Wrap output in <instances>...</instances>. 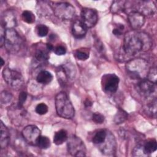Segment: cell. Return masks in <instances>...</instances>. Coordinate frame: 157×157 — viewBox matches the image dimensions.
Returning a JSON list of instances; mask_svg holds the SVG:
<instances>
[{"label": "cell", "instance_id": "cell-1", "mask_svg": "<svg viewBox=\"0 0 157 157\" xmlns=\"http://www.w3.org/2000/svg\"><path fill=\"white\" fill-rule=\"evenodd\" d=\"M151 45V39L147 34L133 30L126 33L123 49L126 55L132 56L142 51L148 50Z\"/></svg>", "mask_w": 157, "mask_h": 157}, {"label": "cell", "instance_id": "cell-2", "mask_svg": "<svg viewBox=\"0 0 157 157\" xmlns=\"http://www.w3.org/2000/svg\"><path fill=\"white\" fill-rule=\"evenodd\" d=\"M128 75L134 79H145L150 70L148 63L142 58L129 61L126 64Z\"/></svg>", "mask_w": 157, "mask_h": 157}, {"label": "cell", "instance_id": "cell-3", "mask_svg": "<svg viewBox=\"0 0 157 157\" xmlns=\"http://www.w3.org/2000/svg\"><path fill=\"white\" fill-rule=\"evenodd\" d=\"M55 107L57 114L63 118L70 119L74 116V106L65 92L61 91L56 94Z\"/></svg>", "mask_w": 157, "mask_h": 157}, {"label": "cell", "instance_id": "cell-4", "mask_svg": "<svg viewBox=\"0 0 157 157\" xmlns=\"http://www.w3.org/2000/svg\"><path fill=\"white\" fill-rule=\"evenodd\" d=\"M22 42L20 35L13 28L6 30L4 45L9 53H17L21 48Z\"/></svg>", "mask_w": 157, "mask_h": 157}, {"label": "cell", "instance_id": "cell-5", "mask_svg": "<svg viewBox=\"0 0 157 157\" xmlns=\"http://www.w3.org/2000/svg\"><path fill=\"white\" fill-rule=\"evenodd\" d=\"M55 15L63 20H70L75 15V10L74 6L68 2H59L54 4L52 7Z\"/></svg>", "mask_w": 157, "mask_h": 157}, {"label": "cell", "instance_id": "cell-6", "mask_svg": "<svg viewBox=\"0 0 157 157\" xmlns=\"http://www.w3.org/2000/svg\"><path fill=\"white\" fill-rule=\"evenodd\" d=\"M2 77L5 82L15 90H20L24 85L23 76L17 71L6 67L2 71Z\"/></svg>", "mask_w": 157, "mask_h": 157}, {"label": "cell", "instance_id": "cell-7", "mask_svg": "<svg viewBox=\"0 0 157 157\" xmlns=\"http://www.w3.org/2000/svg\"><path fill=\"white\" fill-rule=\"evenodd\" d=\"M67 151L73 156H86V148L82 139L72 135L67 139Z\"/></svg>", "mask_w": 157, "mask_h": 157}, {"label": "cell", "instance_id": "cell-8", "mask_svg": "<svg viewBox=\"0 0 157 157\" xmlns=\"http://www.w3.org/2000/svg\"><path fill=\"white\" fill-rule=\"evenodd\" d=\"M137 90L140 94L145 99H156V83L148 80L143 79L137 85Z\"/></svg>", "mask_w": 157, "mask_h": 157}, {"label": "cell", "instance_id": "cell-9", "mask_svg": "<svg viewBox=\"0 0 157 157\" xmlns=\"http://www.w3.org/2000/svg\"><path fill=\"white\" fill-rule=\"evenodd\" d=\"M120 79L114 74H108L102 76L101 83L102 90L107 93H114L117 91Z\"/></svg>", "mask_w": 157, "mask_h": 157}, {"label": "cell", "instance_id": "cell-10", "mask_svg": "<svg viewBox=\"0 0 157 157\" xmlns=\"http://www.w3.org/2000/svg\"><path fill=\"white\" fill-rule=\"evenodd\" d=\"M22 136L29 144L36 145L39 137L41 136L40 130L35 125L26 126L22 131Z\"/></svg>", "mask_w": 157, "mask_h": 157}, {"label": "cell", "instance_id": "cell-11", "mask_svg": "<svg viewBox=\"0 0 157 157\" xmlns=\"http://www.w3.org/2000/svg\"><path fill=\"white\" fill-rule=\"evenodd\" d=\"M82 21L87 28H91L94 26L98 20V17L96 11L90 8H84L81 12Z\"/></svg>", "mask_w": 157, "mask_h": 157}, {"label": "cell", "instance_id": "cell-12", "mask_svg": "<svg viewBox=\"0 0 157 157\" xmlns=\"http://www.w3.org/2000/svg\"><path fill=\"white\" fill-rule=\"evenodd\" d=\"M128 21L134 30H137L142 28L145 23V17L142 13L132 11L128 15Z\"/></svg>", "mask_w": 157, "mask_h": 157}, {"label": "cell", "instance_id": "cell-13", "mask_svg": "<svg viewBox=\"0 0 157 157\" xmlns=\"http://www.w3.org/2000/svg\"><path fill=\"white\" fill-rule=\"evenodd\" d=\"M133 11L138 12L143 15H153L156 11V7L151 1H139L136 6V10Z\"/></svg>", "mask_w": 157, "mask_h": 157}, {"label": "cell", "instance_id": "cell-14", "mask_svg": "<svg viewBox=\"0 0 157 157\" xmlns=\"http://www.w3.org/2000/svg\"><path fill=\"white\" fill-rule=\"evenodd\" d=\"M99 145L100 146V149L102 153L107 155L113 153L115 149V141L112 134L107 132V135L105 141Z\"/></svg>", "mask_w": 157, "mask_h": 157}, {"label": "cell", "instance_id": "cell-15", "mask_svg": "<svg viewBox=\"0 0 157 157\" xmlns=\"http://www.w3.org/2000/svg\"><path fill=\"white\" fill-rule=\"evenodd\" d=\"M2 26L6 29L13 28L17 24L16 18L11 10H7L2 15L1 20Z\"/></svg>", "mask_w": 157, "mask_h": 157}, {"label": "cell", "instance_id": "cell-16", "mask_svg": "<svg viewBox=\"0 0 157 157\" xmlns=\"http://www.w3.org/2000/svg\"><path fill=\"white\" fill-rule=\"evenodd\" d=\"M87 32V28L83 23L82 20H76L72 24V33L76 38L83 37Z\"/></svg>", "mask_w": 157, "mask_h": 157}, {"label": "cell", "instance_id": "cell-17", "mask_svg": "<svg viewBox=\"0 0 157 157\" xmlns=\"http://www.w3.org/2000/svg\"><path fill=\"white\" fill-rule=\"evenodd\" d=\"M10 141L9 131L7 128L4 124L2 121H1V138L0 145L2 149L5 148L9 145Z\"/></svg>", "mask_w": 157, "mask_h": 157}, {"label": "cell", "instance_id": "cell-18", "mask_svg": "<svg viewBox=\"0 0 157 157\" xmlns=\"http://www.w3.org/2000/svg\"><path fill=\"white\" fill-rule=\"evenodd\" d=\"M53 79L52 74L47 71H40L36 77V80L38 83L46 85L52 82Z\"/></svg>", "mask_w": 157, "mask_h": 157}, {"label": "cell", "instance_id": "cell-19", "mask_svg": "<svg viewBox=\"0 0 157 157\" xmlns=\"http://www.w3.org/2000/svg\"><path fill=\"white\" fill-rule=\"evenodd\" d=\"M56 76L58 82L62 86H64L67 83L69 78L63 66H60L57 68Z\"/></svg>", "mask_w": 157, "mask_h": 157}, {"label": "cell", "instance_id": "cell-20", "mask_svg": "<svg viewBox=\"0 0 157 157\" xmlns=\"http://www.w3.org/2000/svg\"><path fill=\"white\" fill-rule=\"evenodd\" d=\"M67 131L64 129H60L55 132L53 137V142L56 145H59L67 140Z\"/></svg>", "mask_w": 157, "mask_h": 157}, {"label": "cell", "instance_id": "cell-21", "mask_svg": "<svg viewBox=\"0 0 157 157\" xmlns=\"http://www.w3.org/2000/svg\"><path fill=\"white\" fill-rule=\"evenodd\" d=\"M143 150L145 152V153L148 156V155L155 152L157 149V143L155 139H150L144 144L142 145Z\"/></svg>", "mask_w": 157, "mask_h": 157}, {"label": "cell", "instance_id": "cell-22", "mask_svg": "<svg viewBox=\"0 0 157 157\" xmlns=\"http://www.w3.org/2000/svg\"><path fill=\"white\" fill-rule=\"evenodd\" d=\"M107 132L104 129H101L96 132L95 135L93 136L92 141L94 144L100 145L102 144L107 137Z\"/></svg>", "mask_w": 157, "mask_h": 157}, {"label": "cell", "instance_id": "cell-23", "mask_svg": "<svg viewBox=\"0 0 157 157\" xmlns=\"http://www.w3.org/2000/svg\"><path fill=\"white\" fill-rule=\"evenodd\" d=\"M48 50L45 48H39L35 53V58L39 62H45L49 58Z\"/></svg>", "mask_w": 157, "mask_h": 157}, {"label": "cell", "instance_id": "cell-24", "mask_svg": "<svg viewBox=\"0 0 157 157\" xmlns=\"http://www.w3.org/2000/svg\"><path fill=\"white\" fill-rule=\"evenodd\" d=\"M36 145L41 149H47L50 145V140L47 137L40 136L37 141Z\"/></svg>", "mask_w": 157, "mask_h": 157}, {"label": "cell", "instance_id": "cell-25", "mask_svg": "<svg viewBox=\"0 0 157 157\" xmlns=\"http://www.w3.org/2000/svg\"><path fill=\"white\" fill-rule=\"evenodd\" d=\"M128 118V114L123 110L119 109L115 116L114 121L116 124H120L124 122Z\"/></svg>", "mask_w": 157, "mask_h": 157}, {"label": "cell", "instance_id": "cell-26", "mask_svg": "<svg viewBox=\"0 0 157 157\" xmlns=\"http://www.w3.org/2000/svg\"><path fill=\"white\" fill-rule=\"evenodd\" d=\"M146 112L151 116L155 117L156 114V99H153L147 105L145 108Z\"/></svg>", "mask_w": 157, "mask_h": 157}, {"label": "cell", "instance_id": "cell-27", "mask_svg": "<svg viewBox=\"0 0 157 157\" xmlns=\"http://www.w3.org/2000/svg\"><path fill=\"white\" fill-rule=\"evenodd\" d=\"M22 20L27 23H33L35 21V16L33 12L29 10H25L21 15Z\"/></svg>", "mask_w": 157, "mask_h": 157}, {"label": "cell", "instance_id": "cell-28", "mask_svg": "<svg viewBox=\"0 0 157 157\" xmlns=\"http://www.w3.org/2000/svg\"><path fill=\"white\" fill-rule=\"evenodd\" d=\"M74 56L78 60L85 61L89 58L90 55L89 52L86 50H82L81 49H78L76 51H75Z\"/></svg>", "mask_w": 157, "mask_h": 157}, {"label": "cell", "instance_id": "cell-29", "mask_svg": "<svg viewBox=\"0 0 157 157\" xmlns=\"http://www.w3.org/2000/svg\"><path fill=\"white\" fill-rule=\"evenodd\" d=\"M125 5L123 1H114L111 6V11L112 13H118L124 9Z\"/></svg>", "mask_w": 157, "mask_h": 157}, {"label": "cell", "instance_id": "cell-30", "mask_svg": "<svg viewBox=\"0 0 157 157\" xmlns=\"http://www.w3.org/2000/svg\"><path fill=\"white\" fill-rule=\"evenodd\" d=\"M36 33L39 37H45L48 34V28L44 25H39L36 27Z\"/></svg>", "mask_w": 157, "mask_h": 157}, {"label": "cell", "instance_id": "cell-31", "mask_svg": "<svg viewBox=\"0 0 157 157\" xmlns=\"http://www.w3.org/2000/svg\"><path fill=\"white\" fill-rule=\"evenodd\" d=\"M36 112L39 115H44L48 112V106L44 103H40L36 107Z\"/></svg>", "mask_w": 157, "mask_h": 157}, {"label": "cell", "instance_id": "cell-32", "mask_svg": "<svg viewBox=\"0 0 157 157\" xmlns=\"http://www.w3.org/2000/svg\"><path fill=\"white\" fill-rule=\"evenodd\" d=\"M12 98V96L10 93H9L6 91H4L1 92V101L3 104L9 103Z\"/></svg>", "mask_w": 157, "mask_h": 157}, {"label": "cell", "instance_id": "cell-33", "mask_svg": "<svg viewBox=\"0 0 157 157\" xmlns=\"http://www.w3.org/2000/svg\"><path fill=\"white\" fill-rule=\"evenodd\" d=\"M147 79L152 82L153 83H156V67L150 68L148 73Z\"/></svg>", "mask_w": 157, "mask_h": 157}, {"label": "cell", "instance_id": "cell-34", "mask_svg": "<svg viewBox=\"0 0 157 157\" xmlns=\"http://www.w3.org/2000/svg\"><path fill=\"white\" fill-rule=\"evenodd\" d=\"M92 120L97 124H101L104 121V117L101 113L96 112L92 115Z\"/></svg>", "mask_w": 157, "mask_h": 157}, {"label": "cell", "instance_id": "cell-35", "mask_svg": "<svg viewBox=\"0 0 157 157\" xmlns=\"http://www.w3.org/2000/svg\"><path fill=\"white\" fill-rule=\"evenodd\" d=\"M27 98V93L25 91H21L18 96V107L22 108L24 103L25 102Z\"/></svg>", "mask_w": 157, "mask_h": 157}, {"label": "cell", "instance_id": "cell-36", "mask_svg": "<svg viewBox=\"0 0 157 157\" xmlns=\"http://www.w3.org/2000/svg\"><path fill=\"white\" fill-rule=\"evenodd\" d=\"M124 26L121 24L118 25L112 31V33L115 36H121L123 33Z\"/></svg>", "mask_w": 157, "mask_h": 157}, {"label": "cell", "instance_id": "cell-37", "mask_svg": "<svg viewBox=\"0 0 157 157\" xmlns=\"http://www.w3.org/2000/svg\"><path fill=\"white\" fill-rule=\"evenodd\" d=\"M54 52L56 55L61 56V55H65L66 52V49L62 45H58L55 48Z\"/></svg>", "mask_w": 157, "mask_h": 157}, {"label": "cell", "instance_id": "cell-38", "mask_svg": "<svg viewBox=\"0 0 157 157\" xmlns=\"http://www.w3.org/2000/svg\"><path fill=\"white\" fill-rule=\"evenodd\" d=\"M5 42V31L3 32L2 30L1 31V38H0V46L2 47L4 45Z\"/></svg>", "mask_w": 157, "mask_h": 157}, {"label": "cell", "instance_id": "cell-39", "mask_svg": "<svg viewBox=\"0 0 157 157\" xmlns=\"http://www.w3.org/2000/svg\"><path fill=\"white\" fill-rule=\"evenodd\" d=\"M92 102L88 99V98H87L85 101V102H84V104H85V107H90V106H91L92 105Z\"/></svg>", "mask_w": 157, "mask_h": 157}, {"label": "cell", "instance_id": "cell-40", "mask_svg": "<svg viewBox=\"0 0 157 157\" xmlns=\"http://www.w3.org/2000/svg\"><path fill=\"white\" fill-rule=\"evenodd\" d=\"M46 48H47V50H48V51H51V50H54L53 46L51 44H50V43L47 44V45H46Z\"/></svg>", "mask_w": 157, "mask_h": 157}, {"label": "cell", "instance_id": "cell-41", "mask_svg": "<svg viewBox=\"0 0 157 157\" xmlns=\"http://www.w3.org/2000/svg\"><path fill=\"white\" fill-rule=\"evenodd\" d=\"M1 66H2L4 65V60H3V59L2 58H1Z\"/></svg>", "mask_w": 157, "mask_h": 157}]
</instances>
